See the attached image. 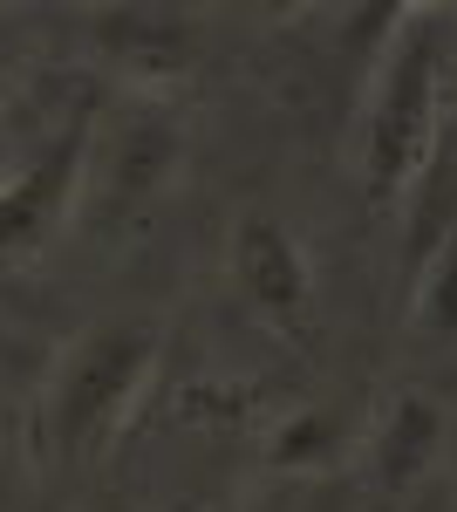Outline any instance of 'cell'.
I'll use <instances>...</instances> for the list:
<instances>
[{"label":"cell","mask_w":457,"mask_h":512,"mask_svg":"<svg viewBox=\"0 0 457 512\" xmlns=\"http://www.w3.org/2000/svg\"><path fill=\"white\" fill-rule=\"evenodd\" d=\"M7 76H14V62H7V55H0V89H7Z\"/></svg>","instance_id":"cell-11"},{"label":"cell","mask_w":457,"mask_h":512,"mask_svg":"<svg viewBox=\"0 0 457 512\" xmlns=\"http://www.w3.org/2000/svg\"><path fill=\"white\" fill-rule=\"evenodd\" d=\"M96 35H103L110 55L144 62V69H185L191 62V21L171 14V7H103Z\"/></svg>","instance_id":"cell-5"},{"label":"cell","mask_w":457,"mask_h":512,"mask_svg":"<svg viewBox=\"0 0 457 512\" xmlns=\"http://www.w3.org/2000/svg\"><path fill=\"white\" fill-rule=\"evenodd\" d=\"M328 444H335V424H328L321 410H307V417H294L287 431L273 437L267 458H273V465H314V458H321Z\"/></svg>","instance_id":"cell-9"},{"label":"cell","mask_w":457,"mask_h":512,"mask_svg":"<svg viewBox=\"0 0 457 512\" xmlns=\"http://www.w3.org/2000/svg\"><path fill=\"white\" fill-rule=\"evenodd\" d=\"M232 267H239V287L267 308V315H307V260L301 246L287 239V226L273 219H246L239 239H232Z\"/></svg>","instance_id":"cell-4"},{"label":"cell","mask_w":457,"mask_h":512,"mask_svg":"<svg viewBox=\"0 0 457 512\" xmlns=\"http://www.w3.org/2000/svg\"><path fill=\"white\" fill-rule=\"evenodd\" d=\"M178 151H185V137L171 130V123H130L123 130V158H116V198L123 205H137V198H151L164 178H171V164H178Z\"/></svg>","instance_id":"cell-7"},{"label":"cell","mask_w":457,"mask_h":512,"mask_svg":"<svg viewBox=\"0 0 457 512\" xmlns=\"http://www.w3.org/2000/svg\"><path fill=\"white\" fill-rule=\"evenodd\" d=\"M417 315H423V328H430V335H457V226H451V239L423 260Z\"/></svg>","instance_id":"cell-8"},{"label":"cell","mask_w":457,"mask_h":512,"mask_svg":"<svg viewBox=\"0 0 457 512\" xmlns=\"http://www.w3.org/2000/svg\"><path fill=\"white\" fill-rule=\"evenodd\" d=\"M444 14H410V35L396 48L382 96L369 110V198H389L396 185L423 178L430 144L444 130V35H437Z\"/></svg>","instance_id":"cell-1"},{"label":"cell","mask_w":457,"mask_h":512,"mask_svg":"<svg viewBox=\"0 0 457 512\" xmlns=\"http://www.w3.org/2000/svg\"><path fill=\"white\" fill-rule=\"evenodd\" d=\"M437 444H444V410H437V396L403 390L396 410H389V424H382V437H376V478L382 485L423 478L430 458H437Z\"/></svg>","instance_id":"cell-6"},{"label":"cell","mask_w":457,"mask_h":512,"mask_svg":"<svg viewBox=\"0 0 457 512\" xmlns=\"http://www.w3.org/2000/svg\"><path fill=\"white\" fill-rule=\"evenodd\" d=\"M164 512H205V506H198V499H178V506H164Z\"/></svg>","instance_id":"cell-10"},{"label":"cell","mask_w":457,"mask_h":512,"mask_svg":"<svg viewBox=\"0 0 457 512\" xmlns=\"http://www.w3.org/2000/svg\"><path fill=\"white\" fill-rule=\"evenodd\" d=\"M89 130H96V117L82 110V117L69 123L28 171H21V178L0 185V253H28V246H41V239L69 219L82 158H89Z\"/></svg>","instance_id":"cell-3"},{"label":"cell","mask_w":457,"mask_h":512,"mask_svg":"<svg viewBox=\"0 0 457 512\" xmlns=\"http://www.w3.org/2000/svg\"><path fill=\"white\" fill-rule=\"evenodd\" d=\"M157 321H110L96 335H82L62 376H55V437L62 451H89L110 431V417L130 403V390L151 376L157 362Z\"/></svg>","instance_id":"cell-2"}]
</instances>
